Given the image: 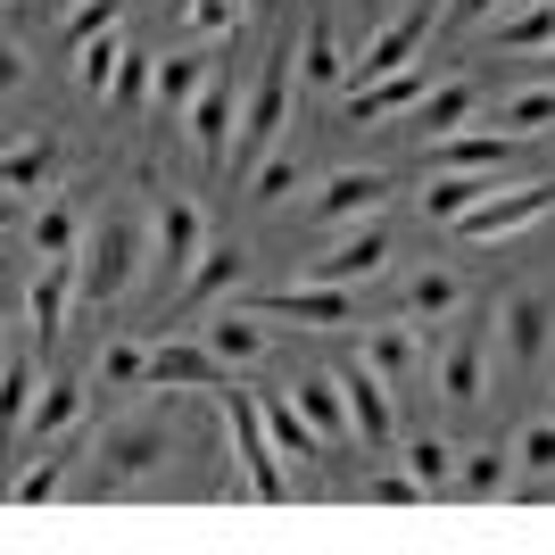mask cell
Here are the masks:
<instances>
[{
	"label": "cell",
	"instance_id": "cell-7",
	"mask_svg": "<svg viewBox=\"0 0 555 555\" xmlns=\"http://www.w3.org/2000/svg\"><path fill=\"white\" fill-rule=\"evenodd\" d=\"M547 208H555V183H506V191H489L481 208H464L456 232H464V241H506V232L539 224Z\"/></svg>",
	"mask_w": 555,
	"mask_h": 555
},
{
	"label": "cell",
	"instance_id": "cell-12",
	"mask_svg": "<svg viewBox=\"0 0 555 555\" xmlns=\"http://www.w3.org/2000/svg\"><path fill=\"white\" fill-rule=\"evenodd\" d=\"M382 199H390V175H382V166H340V175L315 191L307 216H315V224H365Z\"/></svg>",
	"mask_w": 555,
	"mask_h": 555
},
{
	"label": "cell",
	"instance_id": "cell-14",
	"mask_svg": "<svg viewBox=\"0 0 555 555\" xmlns=\"http://www.w3.org/2000/svg\"><path fill=\"white\" fill-rule=\"evenodd\" d=\"M191 150H199V158L208 166H224L232 158V116H241V92H232V75H208V92L191 100Z\"/></svg>",
	"mask_w": 555,
	"mask_h": 555
},
{
	"label": "cell",
	"instance_id": "cell-36",
	"mask_svg": "<svg viewBox=\"0 0 555 555\" xmlns=\"http://www.w3.org/2000/svg\"><path fill=\"white\" fill-rule=\"evenodd\" d=\"M299 75H307V83H340V75H348V50L332 42V25H307V59H299Z\"/></svg>",
	"mask_w": 555,
	"mask_h": 555
},
{
	"label": "cell",
	"instance_id": "cell-15",
	"mask_svg": "<svg viewBox=\"0 0 555 555\" xmlns=\"http://www.w3.org/2000/svg\"><path fill=\"white\" fill-rule=\"evenodd\" d=\"M440 390L456 406L489 390V324H456V340H440Z\"/></svg>",
	"mask_w": 555,
	"mask_h": 555
},
{
	"label": "cell",
	"instance_id": "cell-51",
	"mask_svg": "<svg viewBox=\"0 0 555 555\" xmlns=\"http://www.w3.org/2000/svg\"><path fill=\"white\" fill-rule=\"evenodd\" d=\"M547 415H555V398H547Z\"/></svg>",
	"mask_w": 555,
	"mask_h": 555
},
{
	"label": "cell",
	"instance_id": "cell-27",
	"mask_svg": "<svg viewBox=\"0 0 555 555\" xmlns=\"http://www.w3.org/2000/svg\"><path fill=\"white\" fill-rule=\"evenodd\" d=\"M125 59H133V50H125V34H116V25H108V34H92V42H83V50H75V83H83V92H116V75H125Z\"/></svg>",
	"mask_w": 555,
	"mask_h": 555
},
{
	"label": "cell",
	"instance_id": "cell-8",
	"mask_svg": "<svg viewBox=\"0 0 555 555\" xmlns=\"http://www.w3.org/2000/svg\"><path fill=\"white\" fill-rule=\"evenodd\" d=\"M373 274H390V232L357 224L348 241H332L324 257H307V282H340V291H365Z\"/></svg>",
	"mask_w": 555,
	"mask_h": 555
},
{
	"label": "cell",
	"instance_id": "cell-33",
	"mask_svg": "<svg viewBox=\"0 0 555 555\" xmlns=\"http://www.w3.org/2000/svg\"><path fill=\"white\" fill-rule=\"evenodd\" d=\"M498 42H506V50H555V0H539V9H506V17H498Z\"/></svg>",
	"mask_w": 555,
	"mask_h": 555
},
{
	"label": "cell",
	"instance_id": "cell-20",
	"mask_svg": "<svg viewBox=\"0 0 555 555\" xmlns=\"http://www.w3.org/2000/svg\"><path fill=\"white\" fill-rule=\"evenodd\" d=\"M299 406H307V423L324 431L332 448H348L357 440V423H348V390H340V373H307L299 382Z\"/></svg>",
	"mask_w": 555,
	"mask_h": 555
},
{
	"label": "cell",
	"instance_id": "cell-5",
	"mask_svg": "<svg viewBox=\"0 0 555 555\" xmlns=\"http://www.w3.org/2000/svg\"><path fill=\"white\" fill-rule=\"evenodd\" d=\"M431 25H440V9H431V0H423V9H406V17H382V25L365 34V50L348 59V83H382V75H406Z\"/></svg>",
	"mask_w": 555,
	"mask_h": 555
},
{
	"label": "cell",
	"instance_id": "cell-23",
	"mask_svg": "<svg viewBox=\"0 0 555 555\" xmlns=\"http://www.w3.org/2000/svg\"><path fill=\"white\" fill-rule=\"evenodd\" d=\"M208 75H216L208 50H175V59H158V108H166V116L191 108V100L208 92Z\"/></svg>",
	"mask_w": 555,
	"mask_h": 555
},
{
	"label": "cell",
	"instance_id": "cell-2",
	"mask_svg": "<svg viewBox=\"0 0 555 555\" xmlns=\"http://www.w3.org/2000/svg\"><path fill=\"white\" fill-rule=\"evenodd\" d=\"M224 423H232V456L249 464V498L257 506H282L291 498V473H282V448H274V431H266V398L249 390V382H224Z\"/></svg>",
	"mask_w": 555,
	"mask_h": 555
},
{
	"label": "cell",
	"instance_id": "cell-22",
	"mask_svg": "<svg viewBox=\"0 0 555 555\" xmlns=\"http://www.w3.org/2000/svg\"><path fill=\"white\" fill-rule=\"evenodd\" d=\"M489 191H498V175H473V166H448V175H431V199H423V208H431V224H456L464 208H481Z\"/></svg>",
	"mask_w": 555,
	"mask_h": 555
},
{
	"label": "cell",
	"instance_id": "cell-10",
	"mask_svg": "<svg viewBox=\"0 0 555 555\" xmlns=\"http://www.w3.org/2000/svg\"><path fill=\"white\" fill-rule=\"evenodd\" d=\"M232 365L208 340H158L150 348V390H224Z\"/></svg>",
	"mask_w": 555,
	"mask_h": 555
},
{
	"label": "cell",
	"instance_id": "cell-45",
	"mask_svg": "<svg viewBox=\"0 0 555 555\" xmlns=\"http://www.w3.org/2000/svg\"><path fill=\"white\" fill-rule=\"evenodd\" d=\"M59 481H67V456H42V464L17 481V506H50V498H59Z\"/></svg>",
	"mask_w": 555,
	"mask_h": 555
},
{
	"label": "cell",
	"instance_id": "cell-28",
	"mask_svg": "<svg viewBox=\"0 0 555 555\" xmlns=\"http://www.w3.org/2000/svg\"><path fill=\"white\" fill-rule=\"evenodd\" d=\"M199 340H208L216 357H224V365L241 373V365H257V357H266V340H274V332L257 324V315H216V324L199 332Z\"/></svg>",
	"mask_w": 555,
	"mask_h": 555
},
{
	"label": "cell",
	"instance_id": "cell-16",
	"mask_svg": "<svg viewBox=\"0 0 555 555\" xmlns=\"http://www.w3.org/2000/svg\"><path fill=\"white\" fill-rule=\"evenodd\" d=\"M365 365H373V373H390V382H415V373L431 365V332H423L415 315L373 324V332H365Z\"/></svg>",
	"mask_w": 555,
	"mask_h": 555
},
{
	"label": "cell",
	"instance_id": "cell-3",
	"mask_svg": "<svg viewBox=\"0 0 555 555\" xmlns=\"http://www.w3.org/2000/svg\"><path fill=\"white\" fill-rule=\"evenodd\" d=\"M158 464H166V415H158V406H141V415L108 423V431H100V498L150 481Z\"/></svg>",
	"mask_w": 555,
	"mask_h": 555
},
{
	"label": "cell",
	"instance_id": "cell-21",
	"mask_svg": "<svg viewBox=\"0 0 555 555\" xmlns=\"http://www.w3.org/2000/svg\"><path fill=\"white\" fill-rule=\"evenodd\" d=\"M456 307H464V282L448 274V266H431V274H415V282H406V315H415V324L431 332V348H440V324L456 315Z\"/></svg>",
	"mask_w": 555,
	"mask_h": 555
},
{
	"label": "cell",
	"instance_id": "cell-42",
	"mask_svg": "<svg viewBox=\"0 0 555 555\" xmlns=\"http://www.w3.org/2000/svg\"><path fill=\"white\" fill-rule=\"evenodd\" d=\"M141 100H158V59H125V75H116V108H141Z\"/></svg>",
	"mask_w": 555,
	"mask_h": 555
},
{
	"label": "cell",
	"instance_id": "cell-4",
	"mask_svg": "<svg viewBox=\"0 0 555 555\" xmlns=\"http://www.w3.org/2000/svg\"><path fill=\"white\" fill-rule=\"evenodd\" d=\"M141 224L133 216H100L92 232H83V299L92 307H108V299H125V282L141 274Z\"/></svg>",
	"mask_w": 555,
	"mask_h": 555
},
{
	"label": "cell",
	"instance_id": "cell-46",
	"mask_svg": "<svg viewBox=\"0 0 555 555\" xmlns=\"http://www.w3.org/2000/svg\"><path fill=\"white\" fill-rule=\"evenodd\" d=\"M498 17V0H440V25H481Z\"/></svg>",
	"mask_w": 555,
	"mask_h": 555
},
{
	"label": "cell",
	"instance_id": "cell-49",
	"mask_svg": "<svg viewBox=\"0 0 555 555\" xmlns=\"http://www.w3.org/2000/svg\"><path fill=\"white\" fill-rule=\"evenodd\" d=\"M547 83H555V50H547Z\"/></svg>",
	"mask_w": 555,
	"mask_h": 555
},
{
	"label": "cell",
	"instance_id": "cell-9",
	"mask_svg": "<svg viewBox=\"0 0 555 555\" xmlns=\"http://www.w3.org/2000/svg\"><path fill=\"white\" fill-rule=\"evenodd\" d=\"M340 390H348V423H357L365 456H382V448L398 440V423H390V373H373L365 357H357V365H340Z\"/></svg>",
	"mask_w": 555,
	"mask_h": 555
},
{
	"label": "cell",
	"instance_id": "cell-30",
	"mask_svg": "<svg viewBox=\"0 0 555 555\" xmlns=\"http://www.w3.org/2000/svg\"><path fill=\"white\" fill-rule=\"evenodd\" d=\"M241 266H249V257L232 249V241H208V257L183 274V307H199V299H216V291H232V282H241Z\"/></svg>",
	"mask_w": 555,
	"mask_h": 555
},
{
	"label": "cell",
	"instance_id": "cell-11",
	"mask_svg": "<svg viewBox=\"0 0 555 555\" xmlns=\"http://www.w3.org/2000/svg\"><path fill=\"white\" fill-rule=\"evenodd\" d=\"M257 315H299L307 332H332V324H357V291H340V282H291V291H266Z\"/></svg>",
	"mask_w": 555,
	"mask_h": 555
},
{
	"label": "cell",
	"instance_id": "cell-17",
	"mask_svg": "<svg viewBox=\"0 0 555 555\" xmlns=\"http://www.w3.org/2000/svg\"><path fill=\"white\" fill-rule=\"evenodd\" d=\"M431 92L423 83V67H406V75H382V83H348V125H382V116H415V100Z\"/></svg>",
	"mask_w": 555,
	"mask_h": 555
},
{
	"label": "cell",
	"instance_id": "cell-6",
	"mask_svg": "<svg viewBox=\"0 0 555 555\" xmlns=\"http://www.w3.org/2000/svg\"><path fill=\"white\" fill-rule=\"evenodd\" d=\"M199 257H208V216L191 199H158V216H150V266H158V282L183 291V274Z\"/></svg>",
	"mask_w": 555,
	"mask_h": 555
},
{
	"label": "cell",
	"instance_id": "cell-41",
	"mask_svg": "<svg viewBox=\"0 0 555 555\" xmlns=\"http://www.w3.org/2000/svg\"><path fill=\"white\" fill-rule=\"evenodd\" d=\"M291 191H299V158H291V150H274V158L249 175V199H266V208H274V199H291Z\"/></svg>",
	"mask_w": 555,
	"mask_h": 555
},
{
	"label": "cell",
	"instance_id": "cell-48",
	"mask_svg": "<svg viewBox=\"0 0 555 555\" xmlns=\"http://www.w3.org/2000/svg\"><path fill=\"white\" fill-rule=\"evenodd\" d=\"M506 9H539V0H506Z\"/></svg>",
	"mask_w": 555,
	"mask_h": 555
},
{
	"label": "cell",
	"instance_id": "cell-43",
	"mask_svg": "<svg viewBox=\"0 0 555 555\" xmlns=\"http://www.w3.org/2000/svg\"><path fill=\"white\" fill-rule=\"evenodd\" d=\"M241 17H249V0H191V9H183L191 34H232Z\"/></svg>",
	"mask_w": 555,
	"mask_h": 555
},
{
	"label": "cell",
	"instance_id": "cell-29",
	"mask_svg": "<svg viewBox=\"0 0 555 555\" xmlns=\"http://www.w3.org/2000/svg\"><path fill=\"white\" fill-rule=\"evenodd\" d=\"M498 324H506V357H522V365L555 340V315L531 299V291H522V299H506V315H498Z\"/></svg>",
	"mask_w": 555,
	"mask_h": 555
},
{
	"label": "cell",
	"instance_id": "cell-34",
	"mask_svg": "<svg viewBox=\"0 0 555 555\" xmlns=\"http://www.w3.org/2000/svg\"><path fill=\"white\" fill-rule=\"evenodd\" d=\"M100 390H150V348L141 340H108L100 348Z\"/></svg>",
	"mask_w": 555,
	"mask_h": 555
},
{
	"label": "cell",
	"instance_id": "cell-37",
	"mask_svg": "<svg viewBox=\"0 0 555 555\" xmlns=\"http://www.w3.org/2000/svg\"><path fill=\"white\" fill-rule=\"evenodd\" d=\"M456 481L473 489V498H498V489L514 481V448H506V456H498V448H481V456H464V464H456Z\"/></svg>",
	"mask_w": 555,
	"mask_h": 555
},
{
	"label": "cell",
	"instance_id": "cell-19",
	"mask_svg": "<svg viewBox=\"0 0 555 555\" xmlns=\"http://www.w3.org/2000/svg\"><path fill=\"white\" fill-rule=\"evenodd\" d=\"M473 108H481V83H473V75H448L440 92L415 100V125H423L431 141H448V133H464V116H473Z\"/></svg>",
	"mask_w": 555,
	"mask_h": 555
},
{
	"label": "cell",
	"instance_id": "cell-39",
	"mask_svg": "<svg viewBox=\"0 0 555 555\" xmlns=\"http://www.w3.org/2000/svg\"><path fill=\"white\" fill-rule=\"evenodd\" d=\"M116 17H125V0H75L59 34H67V50H83V42H92V34H108Z\"/></svg>",
	"mask_w": 555,
	"mask_h": 555
},
{
	"label": "cell",
	"instance_id": "cell-50",
	"mask_svg": "<svg viewBox=\"0 0 555 555\" xmlns=\"http://www.w3.org/2000/svg\"><path fill=\"white\" fill-rule=\"evenodd\" d=\"M175 9H191V0H175Z\"/></svg>",
	"mask_w": 555,
	"mask_h": 555
},
{
	"label": "cell",
	"instance_id": "cell-1",
	"mask_svg": "<svg viewBox=\"0 0 555 555\" xmlns=\"http://www.w3.org/2000/svg\"><path fill=\"white\" fill-rule=\"evenodd\" d=\"M291 59L299 50H274L266 75H257V92H249V108H241V141H232V158H224L232 183H249L257 166L282 150V125H291Z\"/></svg>",
	"mask_w": 555,
	"mask_h": 555
},
{
	"label": "cell",
	"instance_id": "cell-25",
	"mask_svg": "<svg viewBox=\"0 0 555 555\" xmlns=\"http://www.w3.org/2000/svg\"><path fill=\"white\" fill-rule=\"evenodd\" d=\"M42 257H83V216H75V199H42L34 208V266Z\"/></svg>",
	"mask_w": 555,
	"mask_h": 555
},
{
	"label": "cell",
	"instance_id": "cell-13",
	"mask_svg": "<svg viewBox=\"0 0 555 555\" xmlns=\"http://www.w3.org/2000/svg\"><path fill=\"white\" fill-rule=\"evenodd\" d=\"M83 299V257H42L34 266V291H25V315H34V340L67 324V307Z\"/></svg>",
	"mask_w": 555,
	"mask_h": 555
},
{
	"label": "cell",
	"instance_id": "cell-44",
	"mask_svg": "<svg viewBox=\"0 0 555 555\" xmlns=\"http://www.w3.org/2000/svg\"><path fill=\"white\" fill-rule=\"evenodd\" d=\"M365 498H373V506H415L423 481L406 473V464H398V473H365Z\"/></svg>",
	"mask_w": 555,
	"mask_h": 555
},
{
	"label": "cell",
	"instance_id": "cell-40",
	"mask_svg": "<svg viewBox=\"0 0 555 555\" xmlns=\"http://www.w3.org/2000/svg\"><path fill=\"white\" fill-rule=\"evenodd\" d=\"M50 175V141H9V166H0V183L9 191H34Z\"/></svg>",
	"mask_w": 555,
	"mask_h": 555
},
{
	"label": "cell",
	"instance_id": "cell-26",
	"mask_svg": "<svg viewBox=\"0 0 555 555\" xmlns=\"http://www.w3.org/2000/svg\"><path fill=\"white\" fill-rule=\"evenodd\" d=\"M266 431H274L282 456H332V440L315 431V423H307L299 398H266Z\"/></svg>",
	"mask_w": 555,
	"mask_h": 555
},
{
	"label": "cell",
	"instance_id": "cell-32",
	"mask_svg": "<svg viewBox=\"0 0 555 555\" xmlns=\"http://www.w3.org/2000/svg\"><path fill=\"white\" fill-rule=\"evenodd\" d=\"M498 125H506L514 141H522V133H547V125H555V83H531V92L498 100Z\"/></svg>",
	"mask_w": 555,
	"mask_h": 555
},
{
	"label": "cell",
	"instance_id": "cell-47",
	"mask_svg": "<svg viewBox=\"0 0 555 555\" xmlns=\"http://www.w3.org/2000/svg\"><path fill=\"white\" fill-rule=\"evenodd\" d=\"M357 9H365V17H390V0H357Z\"/></svg>",
	"mask_w": 555,
	"mask_h": 555
},
{
	"label": "cell",
	"instance_id": "cell-35",
	"mask_svg": "<svg viewBox=\"0 0 555 555\" xmlns=\"http://www.w3.org/2000/svg\"><path fill=\"white\" fill-rule=\"evenodd\" d=\"M0 415L25 431V415H34V357L25 348H9V373H0Z\"/></svg>",
	"mask_w": 555,
	"mask_h": 555
},
{
	"label": "cell",
	"instance_id": "cell-38",
	"mask_svg": "<svg viewBox=\"0 0 555 555\" xmlns=\"http://www.w3.org/2000/svg\"><path fill=\"white\" fill-rule=\"evenodd\" d=\"M514 464H522V473H539V481L555 473V415H539V423H522V431H514Z\"/></svg>",
	"mask_w": 555,
	"mask_h": 555
},
{
	"label": "cell",
	"instance_id": "cell-24",
	"mask_svg": "<svg viewBox=\"0 0 555 555\" xmlns=\"http://www.w3.org/2000/svg\"><path fill=\"white\" fill-rule=\"evenodd\" d=\"M75 423H83V390H75V382H42V398H34V415H25V431H34V448L67 440Z\"/></svg>",
	"mask_w": 555,
	"mask_h": 555
},
{
	"label": "cell",
	"instance_id": "cell-31",
	"mask_svg": "<svg viewBox=\"0 0 555 555\" xmlns=\"http://www.w3.org/2000/svg\"><path fill=\"white\" fill-rule=\"evenodd\" d=\"M406 473L423 481V498H440V489L456 481V448H448L440 431H423V440H406Z\"/></svg>",
	"mask_w": 555,
	"mask_h": 555
},
{
	"label": "cell",
	"instance_id": "cell-18",
	"mask_svg": "<svg viewBox=\"0 0 555 555\" xmlns=\"http://www.w3.org/2000/svg\"><path fill=\"white\" fill-rule=\"evenodd\" d=\"M506 158H514V133H506V125H489V133H448V141H431V175H448V166L498 175Z\"/></svg>",
	"mask_w": 555,
	"mask_h": 555
}]
</instances>
